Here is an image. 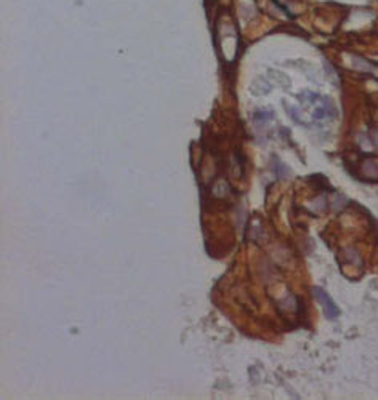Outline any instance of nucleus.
I'll use <instances>...</instances> for the list:
<instances>
[{"label": "nucleus", "instance_id": "obj_5", "mask_svg": "<svg viewBox=\"0 0 378 400\" xmlns=\"http://www.w3.org/2000/svg\"><path fill=\"white\" fill-rule=\"evenodd\" d=\"M370 140H372L373 146H375V147H378V128H373V130H370Z\"/></svg>", "mask_w": 378, "mask_h": 400}, {"label": "nucleus", "instance_id": "obj_1", "mask_svg": "<svg viewBox=\"0 0 378 400\" xmlns=\"http://www.w3.org/2000/svg\"><path fill=\"white\" fill-rule=\"evenodd\" d=\"M313 294H314V298L319 301V304L322 306L324 312H325V316H327L329 319H337L338 314H340V309L337 308V304L333 303V299L329 296L327 293H325L322 288H319V286H316V288H313Z\"/></svg>", "mask_w": 378, "mask_h": 400}, {"label": "nucleus", "instance_id": "obj_3", "mask_svg": "<svg viewBox=\"0 0 378 400\" xmlns=\"http://www.w3.org/2000/svg\"><path fill=\"white\" fill-rule=\"evenodd\" d=\"M343 263L349 264L353 267H362V258H360L359 251L356 248H346L343 251Z\"/></svg>", "mask_w": 378, "mask_h": 400}, {"label": "nucleus", "instance_id": "obj_6", "mask_svg": "<svg viewBox=\"0 0 378 400\" xmlns=\"http://www.w3.org/2000/svg\"><path fill=\"white\" fill-rule=\"evenodd\" d=\"M378 285V282H373V286H376Z\"/></svg>", "mask_w": 378, "mask_h": 400}, {"label": "nucleus", "instance_id": "obj_2", "mask_svg": "<svg viewBox=\"0 0 378 400\" xmlns=\"http://www.w3.org/2000/svg\"><path fill=\"white\" fill-rule=\"evenodd\" d=\"M359 173L360 178L370 182H378V159L370 157V159H364L359 163Z\"/></svg>", "mask_w": 378, "mask_h": 400}, {"label": "nucleus", "instance_id": "obj_4", "mask_svg": "<svg viewBox=\"0 0 378 400\" xmlns=\"http://www.w3.org/2000/svg\"><path fill=\"white\" fill-rule=\"evenodd\" d=\"M353 66L357 71H362V72H372L373 71V66L372 63H368L364 58H359V56H353Z\"/></svg>", "mask_w": 378, "mask_h": 400}]
</instances>
